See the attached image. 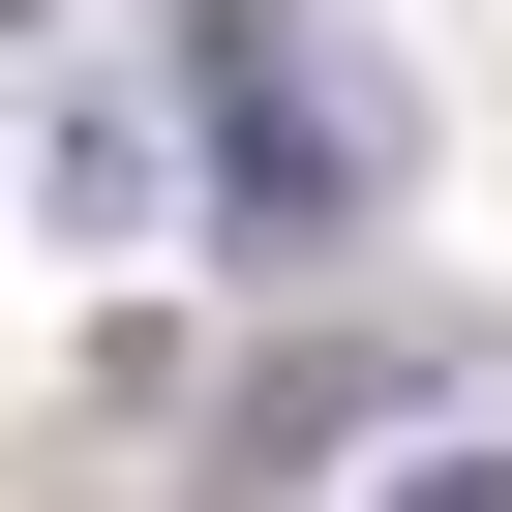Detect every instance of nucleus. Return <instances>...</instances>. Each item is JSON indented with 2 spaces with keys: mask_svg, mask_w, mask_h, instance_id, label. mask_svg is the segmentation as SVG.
<instances>
[{
  "mask_svg": "<svg viewBox=\"0 0 512 512\" xmlns=\"http://www.w3.org/2000/svg\"><path fill=\"white\" fill-rule=\"evenodd\" d=\"M392 512H512V452L482 422H392Z\"/></svg>",
  "mask_w": 512,
  "mask_h": 512,
  "instance_id": "nucleus-3",
  "label": "nucleus"
},
{
  "mask_svg": "<svg viewBox=\"0 0 512 512\" xmlns=\"http://www.w3.org/2000/svg\"><path fill=\"white\" fill-rule=\"evenodd\" d=\"M362 422H422V362H392V332H332V362H241V392H211V512H272V482H332Z\"/></svg>",
  "mask_w": 512,
  "mask_h": 512,
  "instance_id": "nucleus-2",
  "label": "nucleus"
},
{
  "mask_svg": "<svg viewBox=\"0 0 512 512\" xmlns=\"http://www.w3.org/2000/svg\"><path fill=\"white\" fill-rule=\"evenodd\" d=\"M0 31H31V0H0Z\"/></svg>",
  "mask_w": 512,
  "mask_h": 512,
  "instance_id": "nucleus-4",
  "label": "nucleus"
},
{
  "mask_svg": "<svg viewBox=\"0 0 512 512\" xmlns=\"http://www.w3.org/2000/svg\"><path fill=\"white\" fill-rule=\"evenodd\" d=\"M181 121H211V241L241 272H332V241L422 181V91L332 31V0H181Z\"/></svg>",
  "mask_w": 512,
  "mask_h": 512,
  "instance_id": "nucleus-1",
  "label": "nucleus"
}]
</instances>
